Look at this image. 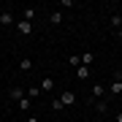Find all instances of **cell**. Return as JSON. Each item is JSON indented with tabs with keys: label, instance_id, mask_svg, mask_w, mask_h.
Segmentation results:
<instances>
[{
	"label": "cell",
	"instance_id": "1",
	"mask_svg": "<svg viewBox=\"0 0 122 122\" xmlns=\"http://www.w3.org/2000/svg\"><path fill=\"white\" fill-rule=\"evenodd\" d=\"M16 33H19V35H30V33H33V22L19 19V22H16Z\"/></svg>",
	"mask_w": 122,
	"mask_h": 122
},
{
	"label": "cell",
	"instance_id": "4",
	"mask_svg": "<svg viewBox=\"0 0 122 122\" xmlns=\"http://www.w3.org/2000/svg\"><path fill=\"white\" fill-rule=\"evenodd\" d=\"M60 100H62V106H73L76 103V92H62V95H60Z\"/></svg>",
	"mask_w": 122,
	"mask_h": 122
},
{
	"label": "cell",
	"instance_id": "16",
	"mask_svg": "<svg viewBox=\"0 0 122 122\" xmlns=\"http://www.w3.org/2000/svg\"><path fill=\"white\" fill-rule=\"evenodd\" d=\"M95 109H98V114H106V111H109V106H106V100H98Z\"/></svg>",
	"mask_w": 122,
	"mask_h": 122
},
{
	"label": "cell",
	"instance_id": "13",
	"mask_svg": "<svg viewBox=\"0 0 122 122\" xmlns=\"http://www.w3.org/2000/svg\"><path fill=\"white\" fill-rule=\"evenodd\" d=\"M109 22H111L114 30H119V27H122V16H119V14H111V19H109Z\"/></svg>",
	"mask_w": 122,
	"mask_h": 122
},
{
	"label": "cell",
	"instance_id": "9",
	"mask_svg": "<svg viewBox=\"0 0 122 122\" xmlns=\"http://www.w3.org/2000/svg\"><path fill=\"white\" fill-rule=\"evenodd\" d=\"M76 76H79V79H81V81H87V79L92 76V71H90L87 65H79V73H76Z\"/></svg>",
	"mask_w": 122,
	"mask_h": 122
},
{
	"label": "cell",
	"instance_id": "21",
	"mask_svg": "<svg viewBox=\"0 0 122 122\" xmlns=\"http://www.w3.org/2000/svg\"><path fill=\"white\" fill-rule=\"evenodd\" d=\"M117 35H119V38H122V27H119V30H117Z\"/></svg>",
	"mask_w": 122,
	"mask_h": 122
},
{
	"label": "cell",
	"instance_id": "10",
	"mask_svg": "<svg viewBox=\"0 0 122 122\" xmlns=\"http://www.w3.org/2000/svg\"><path fill=\"white\" fill-rule=\"evenodd\" d=\"M79 57H81V65H92V60H95V54H92V52H81V54H79Z\"/></svg>",
	"mask_w": 122,
	"mask_h": 122
},
{
	"label": "cell",
	"instance_id": "14",
	"mask_svg": "<svg viewBox=\"0 0 122 122\" xmlns=\"http://www.w3.org/2000/svg\"><path fill=\"white\" fill-rule=\"evenodd\" d=\"M22 19H25V22H33V19H35V8H25L22 11Z\"/></svg>",
	"mask_w": 122,
	"mask_h": 122
},
{
	"label": "cell",
	"instance_id": "15",
	"mask_svg": "<svg viewBox=\"0 0 122 122\" xmlns=\"http://www.w3.org/2000/svg\"><path fill=\"white\" fill-rule=\"evenodd\" d=\"M68 62H71L73 68H79V65H81V57H79V54H71V57H68Z\"/></svg>",
	"mask_w": 122,
	"mask_h": 122
},
{
	"label": "cell",
	"instance_id": "5",
	"mask_svg": "<svg viewBox=\"0 0 122 122\" xmlns=\"http://www.w3.org/2000/svg\"><path fill=\"white\" fill-rule=\"evenodd\" d=\"M109 92L111 95H122V79H114V81L109 84Z\"/></svg>",
	"mask_w": 122,
	"mask_h": 122
},
{
	"label": "cell",
	"instance_id": "12",
	"mask_svg": "<svg viewBox=\"0 0 122 122\" xmlns=\"http://www.w3.org/2000/svg\"><path fill=\"white\" fill-rule=\"evenodd\" d=\"M92 95H95V98H100V95H106V87H103V84H92Z\"/></svg>",
	"mask_w": 122,
	"mask_h": 122
},
{
	"label": "cell",
	"instance_id": "17",
	"mask_svg": "<svg viewBox=\"0 0 122 122\" xmlns=\"http://www.w3.org/2000/svg\"><path fill=\"white\" fill-rule=\"evenodd\" d=\"M38 95H41V87H35V84H33V87L27 90V98H38Z\"/></svg>",
	"mask_w": 122,
	"mask_h": 122
},
{
	"label": "cell",
	"instance_id": "8",
	"mask_svg": "<svg viewBox=\"0 0 122 122\" xmlns=\"http://www.w3.org/2000/svg\"><path fill=\"white\" fill-rule=\"evenodd\" d=\"M19 71H25V73L33 71V60H30V57H22V60H19Z\"/></svg>",
	"mask_w": 122,
	"mask_h": 122
},
{
	"label": "cell",
	"instance_id": "6",
	"mask_svg": "<svg viewBox=\"0 0 122 122\" xmlns=\"http://www.w3.org/2000/svg\"><path fill=\"white\" fill-rule=\"evenodd\" d=\"M8 95H11V100H16V103H19V100L27 95V92H25L22 87H11V92H8Z\"/></svg>",
	"mask_w": 122,
	"mask_h": 122
},
{
	"label": "cell",
	"instance_id": "3",
	"mask_svg": "<svg viewBox=\"0 0 122 122\" xmlns=\"http://www.w3.org/2000/svg\"><path fill=\"white\" fill-rule=\"evenodd\" d=\"M0 25H3V27H11L14 25V14L11 11H0Z\"/></svg>",
	"mask_w": 122,
	"mask_h": 122
},
{
	"label": "cell",
	"instance_id": "19",
	"mask_svg": "<svg viewBox=\"0 0 122 122\" xmlns=\"http://www.w3.org/2000/svg\"><path fill=\"white\" fill-rule=\"evenodd\" d=\"M25 122H38V119H35V117H27V119H25Z\"/></svg>",
	"mask_w": 122,
	"mask_h": 122
},
{
	"label": "cell",
	"instance_id": "18",
	"mask_svg": "<svg viewBox=\"0 0 122 122\" xmlns=\"http://www.w3.org/2000/svg\"><path fill=\"white\" fill-rule=\"evenodd\" d=\"M52 109H54V111H62L65 106H62V100H60V98H54V100H52Z\"/></svg>",
	"mask_w": 122,
	"mask_h": 122
},
{
	"label": "cell",
	"instance_id": "7",
	"mask_svg": "<svg viewBox=\"0 0 122 122\" xmlns=\"http://www.w3.org/2000/svg\"><path fill=\"white\" fill-rule=\"evenodd\" d=\"M16 106H19V111H30V106H33V98H27V95H25V98L19 100Z\"/></svg>",
	"mask_w": 122,
	"mask_h": 122
},
{
	"label": "cell",
	"instance_id": "2",
	"mask_svg": "<svg viewBox=\"0 0 122 122\" xmlns=\"http://www.w3.org/2000/svg\"><path fill=\"white\" fill-rule=\"evenodd\" d=\"M38 87H41V92H52V90H54V79H52V76H44Z\"/></svg>",
	"mask_w": 122,
	"mask_h": 122
},
{
	"label": "cell",
	"instance_id": "11",
	"mask_svg": "<svg viewBox=\"0 0 122 122\" xmlns=\"http://www.w3.org/2000/svg\"><path fill=\"white\" fill-rule=\"evenodd\" d=\"M49 22L52 25H62V11H52L49 14Z\"/></svg>",
	"mask_w": 122,
	"mask_h": 122
},
{
	"label": "cell",
	"instance_id": "20",
	"mask_svg": "<svg viewBox=\"0 0 122 122\" xmlns=\"http://www.w3.org/2000/svg\"><path fill=\"white\" fill-rule=\"evenodd\" d=\"M114 119H117V122H122V111H119V114H117V117H114Z\"/></svg>",
	"mask_w": 122,
	"mask_h": 122
}]
</instances>
